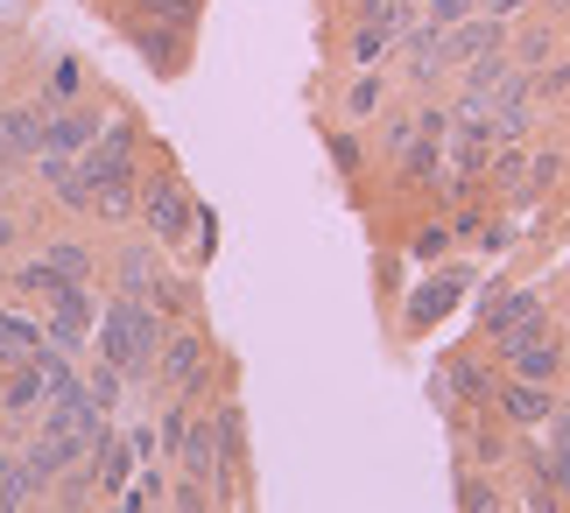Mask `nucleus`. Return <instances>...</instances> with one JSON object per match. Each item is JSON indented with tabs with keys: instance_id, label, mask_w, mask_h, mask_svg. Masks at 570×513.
<instances>
[{
	"instance_id": "nucleus-1",
	"label": "nucleus",
	"mask_w": 570,
	"mask_h": 513,
	"mask_svg": "<svg viewBox=\"0 0 570 513\" xmlns=\"http://www.w3.org/2000/svg\"><path fill=\"white\" fill-rule=\"evenodd\" d=\"M92 338H99L106 366H120L127 381H141V373H156V352H163V309L114 288V303H106L99 324H92Z\"/></svg>"
},
{
	"instance_id": "nucleus-2",
	"label": "nucleus",
	"mask_w": 570,
	"mask_h": 513,
	"mask_svg": "<svg viewBox=\"0 0 570 513\" xmlns=\"http://www.w3.org/2000/svg\"><path fill=\"white\" fill-rule=\"evenodd\" d=\"M190 218H197V197L184 190V176H169V169L141 176V226H148L156 247H184V239H190Z\"/></svg>"
},
{
	"instance_id": "nucleus-3",
	"label": "nucleus",
	"mask_w": 570,
	"mask_h": 513,
	"mask_svg": "<svg viewBox=\"0 0 570 513\" xmlns=\"http://www.w3.org/2000/svg\"><path fill=\"white\" fill-rule=\"evenodd\" d=\"M212 366H218V352H212L205 331H163V352H156V381H163V394L197 401V394H205V381H212Z\"/></svg>"
},
{
	"instance_id": "nucleus-4",
	"label": "nucleus",
	"mask_w": 570,
	"mask_h": 513,
	"mask_svg": "<svg viewBox=\"0 0 570 513\" xmlns=\"http://www.w3.org/2000/svg\"><path fill=\"white\" fill-rule=\"evenodd\" d=\"M479 324H487V338L500 345V359H508L514 345H529L535 331L550 324V309H542V296H535V288H514V296L500 288V296H493L487 309H479Z\"/></svg>"
},
{
	"instance_id": "nucleus-5",
	"label": "nucleus",
	"mask_w": 570,
	"mask_h": 513,
	"mask_svg": "<svg viewBox=\"0 0 570 513\" xmlns=\"http://www.w3.org/2000/svg\"><path fill=\"white\" fill-rule=\"evenodd\" d=\"M92 479H99V500H120L127 479H135V443H127V430H114V422H99L92 430Z\"/></svg>"
},
{
	"instance_id": "nucleus-6",
	"label": "nucleus",
	"mask_w": 570,
	"mask_h": 513,
	"mask_svg": "<svg viewBox=\"0 0 570 513\" xmlns=\"http://www.w3.org/2000/svg\"><path fill=\"white\" fill-rule=\"evenodd\" d=\"M92 324H99V309H92V296H85V282H71V288H63V296L50 303V324H42V338L63 345V352H85Z\"/></svg>"
},
{
	"instance_id": "nucleus-7",
	"label": "nucleus",
	"mask_w": 570,
	"mask_h": 513,
	"mask_svg": "<svg viewBox=\"0 0 570 513\" xmlns=\"http://www.w3.org/2000/svg\"><path fill=\"white\" fill-rule=\"evenodd\" d=\"M493 401H500V415H508L514 430H550V415H557V394H550V381H521V373H508Z\"/></svg>"
},
{
	"instance_id": "nucleus-8",
	"label": "nucleus",
	"mask_w": 570,
	"mask_h": 513,
	"mask_svg": "<svg viewBox=\"0 0 570 513\" xmlns=\"http://www.w3.org/2000/svg\"><path fill=\"white\" fill-rule=\"evenodd\" d=\"M163 275H169V247H156V239H127L120 260H114V288L120 296H141V303Z\"/></svg>"
},
{
	"instance_id": "nucleus-9",
	"label": "nucleus",
	"mask_w": 570,
	"mask_h": 513,
	"mask_svg": "<svg viewBox=\"0 0 570 513\" xmlns=\"http://www.w3.org/2000/svg\"><path fill=\"white\" fill-rule=\"evenodd\" d=\"M42 114L50 106H0V169H14V162H36L42 155Z\"/></svg>"
},
{
	"instance_id": "nucleus-10",
	"label": "nucleus",
	"mask_w": 570,
	"mask_h": 513,
	"mask_svg": "<svg viewBox=\"0 0 570 513\" xmlns=\"http://www.w3.org/2000/svg\"><path fill=\"white\" fill-rule=\"evenodd\" d=\"M508 29H514V21H493V14L451 21V29H444V63L458 71V63H472V57H487V50H508Z\"/></svg>"
},
{
	"instance_id": "nucleus-11",
	"label": "nucleus",
	"mask_w": 570,
	"mask_h": 513,
	"mask_svg": "<svg viewBox=\"0 0 570 513\" xmlns=\"http://www.w3.org/2000/svg\"><path fill=\"white\" fill-rule=\"evenodd\" d=\"M99 114H85V106H50L42 114V148H57V155H85L99 141Z\"/></svg>"
},
{
	"instance_id": "nucleus-12",
	"label": "nucleus",
	"mask_w": 570,
	"mask_h": 513,
	"mask_svg": "<svg viewBox=\"0 0 570 513\" xmlns=\"http://www.w3.org/2000/svg\"><path fill=\"white\" fill-rule=\"evenodd\" d=\"M465 288H472V275H465V267H444V275H430V282L409 296V331H430V324L444 317V309H451L458 296H465Z\"/></svg>"
},
{
	"instance_id": "nucleus-13",
	"label": "nucleus",
	"mask_w": 570,
	"mask_h": 513,
	"mask_svg": "<svg viewBox=\"0 0 570 513\" xmlns=\"http://www.w3.org/2000/svg\"><path fill=\"white\" fill-rule=\"evenodd\" d=\"M508 373H521V381H557V373H563V331L542 324L529 345L508 352Z\"/></svg>"
},
{
	"instance_id": "nucleus-14",
	"label": "nucleus",
	"mask_w": 570,
	"mask_h": 513,
	"mask_svg": "<svg viewBox=\"0 0 570 513\" xmlns=\"http://www.w3.org/2000/svg\"><path fill=\"white\" fill-rule=\"evenodd\" d=\"M0 408H8V415H42V408H50V373H42L36 359L8 366V381H0Z\"/></svg>"
},
{
	"instance_id": "nucleus-15",
	"label": "nucleus",
	"mask_w": 570,
	"mask_h": 513,
	"mask_svg": "<svg viewBox=\"0 0 570 513\" xmlns=\"http://www.w3.org/2000/svg\"><path fill=\"white\" fill-rule=\"evenodd\" d=\"M458 71H465V85H458V114H465V106H487V99L500 92V78L514 71V57H508V50H487V57L458 63Z\"/></svg>"
},
{
	"instance_id": "nucleus-16",
	"label": "nucleus",
	"mask_w": 570,
	"mask_h": 513,
	"mask_svg": "<svg viewBox=\"0 0 570 513\" xmlns=\"http://www.w3.org/2000/svg\"><path fill=\"white\" fill-rule=\"evenodd\" d=\"M212 436H218V464H247V408L226 401V408H212Z\"/></svg>"
},
{
	"instance_id": "nucleus-17",
	"label": "nucleus",
	"mask_w": 570,
	"mask_h": 513,
	"mask_svg": "<svg viewBox=\"0 0 570 513\" xmlns=\"http://www.w3.org/2000/svg\"><path fill=\"white\" fill-rule=\"evenodd\" d=\"M36 345H42V331L21 317V309H0V366H21V359H36Z\"/></svg>"
},
{
	"instance_id": "nucleus-18",
	"label": "nucleus",
	"mask_w": 570,
	"mask_h": 513,
	"mask_svg": "<svg viewBox=\"0 0 570 513\" xmlns=\"http://www.w3.org/2000/svg\"><path fill=\"white\" fill-rule=\"evenodd\" d=\"M402 169L415 176V184H436V176H444V134H423V127H415V141H409V155H402Z\"/></svg>"
},
{
	"instance_id": "nucleus-19",
	"label": "nucleus",
	"mask_w": 570,
	"mask_h": 513,
	"mask_svg": "<svg viewBox=\"0 0 570 513\" xmlns=\"http://www.w3.org/2000/svg\"><path fill=\"white\" fill-rule=\"evenodd\" d=\"M14 288H21V296H42V303H57L63 288H71V275H57L50 260H29V267H14Z\"/></svg>"
},
{
	"instance_id": "nucleus-20",
	"label": "nucleus",
	"mask_w": 570,
	"mask_h": 513,
	"mask_svg": "<svg viewBox=\"0 0 570 513\" xmlns=\"http://www.w3.org/2000/svg\"><path fill=\"white\" fill-rule=\"evenodd\" d=\"M135 42H141V57L156 63V71H169V63H177V36H169L156 14H141V21H135Z\"/></svg>"
},
{
	"instance_id": "nucleus-21",
	"label": "nucleus",
	"mask_w": 570,
	"mask_h": 513,
	"mask_svg": "<svg viewBox=\"0 0 570 513\" xmlns=\"http://www.w3.org/2000/svg\"><path fill=\"white\" fill-rule=\"evenodd\" d=\"M42 260H50L57 275H71V282H92V247H85V239H50Z\"/></svg>"
},
{
	"instance_id": "nucleus-22",
	"label": "nucleus",
	"mask_w": 570,
	"mask_h": 513,
	"mask_svg": "<svg viewBox=\"0 0 570 513\" xmlns=\"http://www.w3.org/2000/svg\"><path fill=\"white\" fill-rule=\"evenodd\" d=\"M78 85H85L78 57H57V63H50V78H42V106H78Z\"/></svg>"
},
{
	"instance_id": "nucleus-23",
	"label": "nucleus",
	"mask_w": 570,
	"mask_h": 513,
	"mask_svg": "<svg viewBox=\"0 0 570 513\" xmlns=\"http://www.w3.org/2000/svg\"><path fill=\"white\" fill-rule=\"evenodd\" d=\"M148 303H156L163 317H197V282H177V275H163L156 288H148Z\"/></svg>"
},
{
	"instance_id": "nucleus-24",
	"label": "nucleus",
	"mask_w": 570,
	"mask_h": 513,
	"mask_svg": "<svg viewBox=\"0 0 570 513\" xmlns=\"http://www.w3.org/2000/svg\"><path fill=\"white\" fill-rule=\"evenodd\" d=\"M127 506H163L169 500V479H163V464H135V479H127Z\"/></svg>"
},
{
	"instance_id": "nucleus-25",
	"label": "nucleus",
	"mask_w": 570,
	"mask_h": 513,
	"mask_svg": "<svg viewBox=\"0 0 570 513\" xmlns=\"http://www.w3.org/2000/svg\"><path fill=\"white\" fill-rule=\"evenodd\" d=\"M120 387H127V373H120V366H106V359L92 366V381H85V394H92V408H99V415H114V408H120Z\"/></svg>"
},
{
	"instance_id": "nucleus-26",
	"label": "nucleus",
	"mask_w": 570,
	"mask_h": 513,
	"mask_svg": "<svg viewBox=\"0 0 570 513\" xmlns=\"http://www.w3.org/2000/svg\"><path fill=\"white\" fill-rule=\"evenodd\" d=\"M29 500H36V485H29V472H21V457L0 451V506H29Z\"/></svg>"
},
{
	"instance_id": "nucleus-27",
	"label": "nucleus",
	"mask_w": 570,
	"mask_h": 513,
	"mask_svg": "<svg viewBox=\"0 0 570 513\" xmlns=\"http://www.w3.org/2000/svg\"><path fill=\"white\" fill-rule=\"evenodd\" d=\"M550 57H557V29H529V36L514 42V63H521V71H542Z\"/></svg>"
},
{
	"instance_id": "nucleus-28",
	"label": "nucleus",
	"mask_w": 570,
	"mask_h": 513,
	"mask_svg": "<svg viewBox=\"0 0 570 513\" xmlns=\"http://www.w3.org/2000/svg\"><path fill=\"white\" fill-rule=\"evenodd\" d=\"M381 92H387V78H381V71L353 78V92H345V114H353V120H366V114H374V106H381Z\"/></svg>"
},
{
	"instance_id": "nucleus-29",
	"label": "nucleus",
	"mask_w": 570,
	"mask_h": 513,
	"mask_svg": "<svg viewBox=\"0 0 570 513\" xmlns=\"http://www.w3.org/2000/svg\"><path fill=\"white\" fill-rule=\"evenodd\" d=\"M190 254L197 260L218 254V211H205V205H197V218H190Z\"/></svg>"
},
{
	"instance_id": "nucleus-30",
	"label": "nucleus",
	"mask_w": 570,
	"mask_h": 513,
	"mask_svg": "<svg viewBox=\"0 0 570 513\" xmlns=\"http://www.w3.org/2000/svg\"><path fill=\"white\" fill-rule=\"evenodd\" d=\"M387 50H394V36H387V29H374V21H360V36H353V57H360V63H381Z\"/></svg>"
},
{
	"instance_id": "nucleus-31",
	"label": "nucleus",
	"mask_w": 570,
	"mask_h": 513,
	"mask_svg": "<svg viewBox=\"0 0 570 513\" xmlns=\"http://www.w3.org/2000/svg\"><path fill=\"white\" fill-rule=\"evenodd\" d=\"M451 394H465V401H487V373H479L472 359H458V366H451Z\"/></svg>"
},
{
	"instance_id": "nucleus-32",
	"label": "nucleus",
	"mask_w": 570,
	"mask_h": 513,
	"mask_svg": "<svg viewBox=\"0 0 570 513\" xmlns=\"http://www.w3.org/2000/svg\"><path fill=\"white\" fill-rule=\"evenodd\" d=\"M458 506H508V493H493L487 479H458Z\"/></svg>"
},
{
	"instance_id": "nucleus-33",
	"label": "nucleus",
	"mask_w": 570,
	"mask_h": 513,
	"mask_svg": "<svg viewBox=\"0 0 570 513\" xmlns=\"http://www.w3.org/2000/svg\"><path fill=\"white\" fill-rule=\"evenodd\" d=\"M127 443H135V464H163V436H156V422L127 430Z\"/></svg>"
},
{
	"instance_id": "nucleus-34",
	"label": "nucleus",
	"mask_w": 570,
	"mask_h": 513,
	"mask_svg": "<svg viewBox=\"0 0 570 513\" xmlns=\"http://www.w3.org/2000/svg\"><path fill=\"white\" fill-rule=\"evenodd\" d=\"M332 162H338V176H353V169H360V141H353V127H338V134H332Z\"/></svg>"
},
{
	"instance_id": "nucleus-35",
	"label": "nucleus",
	"mask_w": 570,
	"mask_h": 513,
	"mask_svg": "<svg viewBox=\"0 0 570 513\" xmlns=\"http://www.w3.org/2000/svg\"><path fill=\"white\" fill-rule=\"evenodd\" d=\"M409 141H415V120H387V127H381V148L394 155V162L409 155Z\"/></svg>"
},
{
	"instance_id": "nucleus-36",
	"label": "nucleus",
	"mask_w": 570,
	"mask_h": 513,
	"mask_svg": "<svg viewBox=\"0 0 570 513\" xmlns=\"http://www.w3.org/2000/svg\"><path fill=\"white\" fill-rule=\"evenodd\" d=\"M550 184H557V155H535V162H529V176H521V190L535 197V190H550Z\"/></svg>"
},
{
	"instance_id": "nucleus-37",
	"label": "nucleus",
	"mask_w": 570,
	"mask_h": 513,
	"mask_svg": "<svg viewBox=\"0 0 570 513\" xmlns=\"http://www.w3.org/2000/svg\"><path fill=\"white\" fill-rule=\"evenodd\" d=\"M521 500H529L535 513H557V506H563V493H557L550 479H529V493H521Z\"/></svg>"
},
{
	"instance_id": "nucleus-38",
	"label": "nucleus",
	"mask_w": 570,
	"mask_h": 513,
	"mask_svg": "<svg viewBox=\"0 0 570 513\" xmlns=\"http://www.w3.org/2000/svg\"><path fill=\"white\" fill-rule=\"evenodd\" d=\"M444 247H451V233H444V226H423V233H415V260H436Z\"/></svg>"
},
{
	"instance_id": "nucleus-39",
	"label": "nucleus",
	"mask_w": 570,
	"mask_h": 513,
	"mask_svg": "<svg viewBox=\"0 0 570 513\" xmlns=\"http://www.w3.org/2000/svg\"><path fill=\"white\" fill-rule=\"evenodd\" d=\"M529 0H472V14H493V21H514Z\"/></svg>"
},
{
	"instance_id": "nucleus-40",
	"label": "nucleus",
	"mask_w": 570,
	"mask_h": 513,
	"mask_svg": "<svg viewBox=\"0 0 570 513\" xmlns=\"http://www.w3.org/2000/svg\"><path fill=\"white\" fill-rule=\"evenodd\" d=\"M14 239H21V233H14V218H8V211H0V254H8V247H14Z\"/></svg>"
},
{
	"instance_id": "nucleus-41",
	"label": "nucleus",
	"mask_w": 570,
	"mask_h": 513,
	"mask_svg": "<svg viewBox=\"0 0 570 513\" xmlns=\"http://www.w3.org/2000/svg\"><path fill=\"white\" fill-rule=\"evenodd\" d=\"M21 14V0H0V21H14Z\"/></svg>"
},
{
	"instance_id": "nucleus-42",
	"label": "nucleus",
	"mask_w": 570,
	"mask_h": 513,
	"mask_svg": "<svg viewBox=\"0 0 570 513\" xmlns=\"http://www.w3.org/2000/svg\"><path fill=\"white\" fill-rule=\"evenodd\" d=\"M0 190H8V169H0Z\"/></svg>"
},
{
	"instance_id": "nucleus-43",
	"label": "nucleus",
	"mask_w": 570,
	"mask_h": 513,
	"mask_svg": "<svg viewBox=\"0 0 570 513\" xmlns=\"http://www.w3.org/2000/svg\"><path fill=\"white\" fill-rule=\"evenodd\" d=\"M0 381H8V366H0Z\"/></svg>"
}]
</instances>
